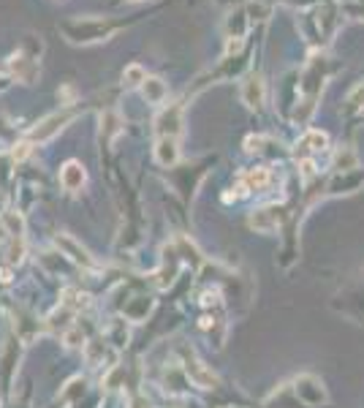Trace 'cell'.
I'll return each instance as SVG.
<instances>
[{"instance_id": "4", "label": "cell", "mask_w": 364, "mask_h": 408, "mask_svg": "<svg viewBox=\"0 0 364 408\" xmlns=\"http://www.w3.org/2000/svg\"><path fill=\"white\" fill-rule=\"evenodd\" d=\"M155 128H158V139H161V136L180 139V133H182V109H180V106L163 109L161 117L155 120Z\"/></svg>"}, {"instance_id": "15", "label": "cell", "mask_w": 364, "mask_h": 408, "mask_svg": "<svg viewBox=\"0 0 364 408\" xmlns=\"http://www.w3.org/2000/svg\"><path fill=\"white\" fill-rule=\"evenodd\" d=\"M145 79H147L145 68L133 63V66H128V68H125V74H122V85H125V87H136V85H142Z\"/></svg>"}, {"instance_id": "6", "label": "cell", "mask_w": 364, "mask_h": 408, "mask_svg": "<svg viewBox=\"0 0 364 408\" xmlns=\"http://www.w3.org/2000/svg\"><path fill=\"white\" fill-rule=\"evenodd\" d=\"M85 180H87V172H85V166H82L79 161H68V163L60 169V185H63L66 191H71V194H76V191L85 185Z\"/></svg>"}, {"instance_id": "18", "label": "cell", "mask_w": 364, "mask_h": 408, "mask_svg": "<svg viewBox=\"0 0 364 408\" xmlns=\"http://www.w3.org/2000/svg\"><path fill=\"white\" fill-rule=\"evenodd\" d=\"M3 221L8 224V229H11V237H22V231H24L22 215H17V212H8V215H6Z\"/></svg>"}, {"instance_id": "10", "label": "cell", "mask_w": 364, "mask_h": 408, "mask_svg": "<svg viewBox=\"0 0 364 408\" xmlns=\"http://www.w3.org/2000/svg\"><path fill=\"white\" fill-rule=\"evenodd\" d=\"M155 158H158V163H163V166H174V163L180 161V139L161 136L158 145H155Z\"/></svg>"}, {"instance_id": "13", "label": "cell", "mask_w": 364, "mask_h": 408, "mask_svg": "<svg viewBox=\"0 0 364 408\" xmlns=\"http://www.w3.org/2000/svg\"><path fill=\"white\" fill-rule=\"evenodd\" d=\"M269 182H272L269 169H247L242 175V185L247 191H264Z\"/></svg>"}, {"instance_id": "7", "label": "cell", "mask_w": 364, "mask_h": 408, "mask_svg": "<svg viewBox=\"0 0 364 408\" xmlns=\"http://www.w3.org/2000/svg\"><path fill=\"white\" fill-rule=\"evenodd\" d=\"M8 68H11V74L24 82V85H30L33 79L38 77V63L36 60H30V57H24V54H14L11 60H8Z\"/></svg>"}, {"instance_id": "19", "label": "cell", "mask_w": 364, "mask_h": 408, "mask_svg": "<svg viewBox=\"0 0 364 408\" xmlns=\"http://www.w3.org/2000/svg\"><path fill=\"white\" fill-rule=\"evenodd\" d=\"M27 153H30V142H22V145H20V150H14V161H22Z\"/></svg>"}, {"instance_id": "20", "label": "cell", "mask_w": 364, "mask_h": 408, "mask_svg": "<svg viewBox=\"0 0 364 408\" xmlns=\"http://www.w3.org/2000/svg\"><path fill=\"white\" fill-rule=\"evenodd\" d=\"M133 408H150V403H147L145 398H136V400H133Z\"/></svg>"}, {"instance_id": "21", "label": "cell", "mask_w": 364, "mask_h": 408, "mask_svg": "<svg viewBox=\"0 0 364 408\" xmlns=\"http://www.w3.org/2000/svg\"><path fill=\"white\" fill-rule=\"evenodd\" d=\"M6 87H8V79L0 74V90H6Z\"/></svg>"}, {"instance_id": "12", "label": "cell", "mask_w": 364, "mask_h": 408, "mask_svg": "<svg viewBox=\"0 0 364 408\" xmlns=\"http://www.w3.org/2000/svg\"><path fill=\"white\" fill-rule=\"evenodd\" d=\"M142 96L147 99V103H163V99H166V85H163V79L147 77L145 82H142Z\"/></svg>"}, {"instance_id": "3", "label": "cell", "mask_w": 364, "mask_h": 408, "mask_svg": "<svg viewBox=\"0 0 364 408\" xmlns=\"http://www.w3.org/2000/svg\"><path fill=\"white\" fill-rule=\"evenodd\" d=\"M185 373H188V379L196 384V386H201V389H212L218 379H215V373L201 362V359L194 357V351L191 354H185Z\"/></svg>"}, {"instance_id": "11", "label": "cell", "mask_w": 364, "mask_h": 408, "mask_svg": "<svg viewBox=\"0 0 364 408\" xmlns=\"http://www.w3.org/2000/svg\"><path fill=\"white\" fill-rule=\"evenodd\" d=\"M280 210L277 207H264V210H256L253 215H250V226L256 231H272L277 229V224H280V215H277Z\"/></svg>"}, {"instance_id": "8", "label": "cell", "mask_w": 364, "mask_h": 408, "mask_svg": "<svg viewBox=\"0 0 364 408\" xmlns=\"http://www.w3.org/2000/svg\"><path fill=\"white\" fill-rule=\"evenodd\" d=\"M79 33H71V41L76 44H90V41H101L106 33H109V25L106 22H76Z\"/></svg>"}, {"instance_id": "16", "label": "cell", "mask_w": 364, "mask_h": 408, "mask_svg": "<svg viewBox=\"0 0 364 408\" xmlns=\"http://www.w3.org/2000/svg\"><path fill=\"white\" fill-rule=\"evenodd\" d=\"M356 163H359V158H356V153L354 150H340L337 153V158H335V166L340 169V172H351V169H356Z\"/></svg>"}, {"instance_id": "14", "label": "cell", "mask_w": 364, "mask_h": 408, "mask_svg": "<svg viewBox=\"0 0 364 408\" xmlns=\"http://www.w3.org/2000/svg\"><path fill=\"white\" fill-rule=\"evenodd\" d=\"M101 126L106 128V136H103V139H106V142H112V139L120 133V117H117L115 112H106V115L101 117ZM103 128H101V131H103Z\"/></svg>"}, {"instance_id": "5", "label": "cell", "mask_w": 364, "mask_h": 408, "mask_svg": "<svg viewBox=\"0 0 364 408\" xmlns=\"http://www.w3.org/2000/svg\"><path fill=\"white\" fill-rule=\"evenodd\" d=\"M296 395H299L307 406H321V403L326 400V389H323V384L318 381L316 376H302V379H296Z\"/></svg>"}, {"instance_id": "1", "label": "cell", "mask_w": 364, "mask_h": 408, "mask_svg": "<svg viewBox=\"0 0 364 408\" xmlns=\"http://www.w3.org/2000/svg\"><path fill=\"white\" fill-rule=\"evenodd\" d=\"M73 120V109H63V112H54V115H49V117H44L38 126L30 128V133H27V142L30 145H44V142H49L52 136H57L63 128L68 126Z\"/></svg>"}, {"instance_id": "2", "label": "cell", "mask_w": 364, "mask_h": 408, "mask_svg": "<svg viewBox=\"0 0 364 408\" xmlns=\"http://www.w3.org/2000/svg\"><path fill=\"white\" fill-rule=\"evenodd\" d=\"M54 245H57V251H63V256H68L73 264H79L82 270H90V272H98V270H101L96 256L90 254L85 245H79L71 234H57V237H54Z\"/></svg>"}, {"instance_id": "17", "label": "cell", "mask_w": 364, "mask_h": 408, "mask_svg": "<svg viewBox=\"0 0 364 408\" xmlns=\"http://www.w3.org/2000/svg\"><path fill=\"white\" fill-rule=\"evenodd\" d=\"M302 147H307V150H323V147H326V133H321V131H307L305 139H302Z\"/></svg>"}, {"instance_id": "9", "label": "cell", "mask_w": 364, "mask_h": 408, "mask_svg": "<svg viewBox=\"0 0 364 408\" xmlns=\"http://www.w3.org/2000/svg\"><path fill=\"white\" fill-rule=\"evenodd\" d=\"M242 101H245V106H247V109H261V103H264V79H261V77L245 79Z\"/></svg>"}]
</instances>
